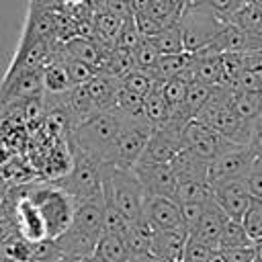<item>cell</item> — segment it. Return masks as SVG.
Instances as JSON below:
<instances>
[{"instance_id":"1","label":"cell","mask_w":262,"mask_h":262,"mask_svg":"<svg viewBox=\"0 0 262 262\" xmlns=\"http://www.w3.org/2000/svg\"><path fill=\"white\" fill-rule=\"evenodd\" d=\"M131 117L123 115L119 108L98 111L70 131L68 145L72 154L84 156L98 166H108L113 158L115 143L123 133Z\"/></svg>"},{"instance_id":"2","label":"cell","mask_w":262,"mask_h":262,"mask_svg":"<svg viewBox=\"0 0 262 262\" xmlns=\"http://www.w3.org/2000/svg\"><path fill=\"white\" fill-rule=\"evenodd\" d=\"M104 205L117 209L127 221H135L143 215L145 192L133 170L119 166H100Z\"/></svg>"},{"instance_id":"3","label":"cell","mask_w":262,"mask_h":262,"mask_svg":"<svg viewBox=\"0 0 262 262\" xmlns=\"http://www.w3.org/2000/svg\"><path fill=\"white\" fill-rule=\"evenodd\" d=\"M27 196L35 205V209L41 215L43 227H45V237L47 239H57L72 223L74 211H76V201L55 182L51 184H37L31 190H27Z\"/></svg>"},{"instance_id":"4","label":"cell","mask_w":262,"mask_h":262,"mask_svg":"<svg viewBox=\"0 0 262 262\" xmlns=\"http://www.w3.org/2000/svg\"><path fill=\"white\" fill-rule=\"evenodd\" d=\"M227 20L219 18L213 10H209L205 4L196 2V0H188L182 14H180V31H182V43H184V51L188 53H196L199 49L207 47L213 37L221 31V27Z\"/></svg>"},{"instance_id":"5","label":"cell","mask_w":262,"mask_h":262,"mask_svg":"<svg viewBox=\"0 0 262 262\" xmlns=\"http://www.w3.org/2000/svg\"><path fill=\"white\" fill-rule=\"evenodd\" d=\"M57 186H61L76 203L90 201L96 196H102V176L100 166L84 156L72 154V168L61 178L53 180Z\"/></svg>"},{"instance_id":"6","label":"cell","mask_w":262,"mask_h":262,"mask_svg":"<svg viewBox=\"0 0 262 262\" xmlns=\"http://www.w3.org/2000/svg\"><path fill=\"white\" fill-rule=\"evenodd\" d=\"M151 131H154V127L147 123V119H129L123 133L119 135V139L115 143L111 166L133 170L145 149V143H147Z\"/></svg>"},{"instance_id":"7","label":"cell","mask_w":262,"mask_h":262,"mask_svg":"<svg viewBox=\"0 0 262 262\" xmlns=\"http://www.w3.org/2000/svg\"><path fill=\"white\" fill-rule=\"evenodd\" d=\"M182 143H184L186 149H190L199 158L207 160L209 164L217 156H221L225 149L235 145L225 135H221L219 131H215L213 127H209L207 123H203L199 119H192V121H188L184 125V129H182Z\"/></svg>"},{"instance_id":"8","label":"cell","mask_w":262,"mask_h":262,"mask_svg":"<svg viewBox=\"0 0 262 262\" xmlns=\"http://www.w3.org/2000/svg\"><path fill=\"white\" fill-rule=\"evenodd\" d=\"M184 147L182 143V129L166 123L162 127H156L145 143V149L135 166H149V164H170L176 154Z\"/></svg>"},{"instance_id":"9","label":"cell","mask_w":262,"mask_h":262,"mask_svg":"<svg viewBox=\"0 0 262 262\" xmlns=\"http://www.w3.org/2000/svg\"><path fill=\"white\" fill-rule=\"evenodd\" d=\"M211 186H213V201L223 209V213L233 221H242V217L246 215L252 203V194L248 190L246 180L225 178V180L211 182Z\"/></svg>"},{"instance_id":"10","label":"cell","mask_w":262,"mask_h":262,"mask_svg":"<svg viewBox=\"0 0 262 262\" xmlns=\"http://www.w3.org/2000/svg\"><path fill=\"white\" fill-rule=\"evenodd\" d=\"M43 96V70L4 76L0 84V111L29 98Z\"/></svg>"},{"instance_id":"11","label":"cell","mask_w":262,"mask_h":262,"mask_svg":"<svg viewBox=\"0 0 262 262\" xmlns=\"http://www.w3.org/2000/svg\"><path fill=\"white\" fill-rule=\"evenodd\" d=\"M252 162L254 156L250 147L235 143L209 164V182H217L225 178H244Z\"/></svg>"},{"instance_id":"12","label":"cell","mask_w":262,"mask_h":262,"mask_svg":"<svg viewBox=\"0 0 262 262\" xmlns=\"http://www.w3.org/2000/svg\"><path fill=\"white\" fill-rule=\"evenodd\" d=\"M133 172L137 174L145 196H176V176L172 164H149V166H135Z\"/></svg>"},{"instance_id":"13","label":"cell","mask_w":262,"mask_h":262,"mask_svg":"<svg viewBox=\"0 0 262 262\" xmlns=\"http://www.w3.org/2000/svg\"><path fill=\"white\" fill-rule=\"evenodd\" d=\"M61 49H63L66 55L92 66L96 72H102V68H104V63H106V59H108V55L113 51V49L100 45L98 41L86 39V37H80V35L70 37L68 41H63L61 43Z\"/></svg>"},{"instance_id":"14","label":"cell","mask_w":262,"mask_h":262,"mask_svg":"<svg viewBox=\"0 0 262 262\" xmlns=\"http://www.w3.org/2000/svg\"><path fill=\"white\" fill-rule=\"evenodd\" d=\"M143 215L154 223L156 229H178V227H182L180 205L170 196H149V199H145Z\"/></svg>"},{"instance_id":"15","label":"cell","mask_w":262,"mask_h":262,"mask_svg":"<svg viewBox=\"0 0 262 262\" xmlns=\"http://www.w3.org/2000/svg\"><path fill=\"white\" fill-rule=\"evenodd\" d=\"M186 239H188V231L184 227L158 229L151 242V254H158L170 262H182Z\"/></svg>"},{"instance_id":"16","label":"cell","mask_w":262,"mask_h":262,"mask_svg":"<svg viewBox=\"0 0 262 262\" xmlns=\"http://www.w3.org/2000/svg\"><path fill=\"white\" fill-rule=\"evenodd\" d=\"M227 221H229V217H227V215L223 213V209L211 199V201L207 203V209H205L201 221L196 223V227H194L188 235H192V237H196V239H203V242H207V244H211V246L215 248V244H217V239H219L223 227L227 225Z\"/></svg>"},{"instance_id":"17","label":"cell","mask_w":262,"mask_h":262,"mask_svg":"<svg viewBox=\"0 0 262 262\" xmlns=\"http://www.w3.org/2000/svg\"><path fill=\"white\" fill-rule=\"evenodd\" d=\"M170 164H172L178 184L192 182V180H209V162L199 158L196 154H192L186 147H182Z\"/></svg>"},{"instance_id":"18","label":"cell","mask_w":262,"mask_h":262,"mask_svg":"<svg viewBox=\"0 0 262 262\" xmlns=\"http://www.w3.org/2000/svg\"><path fill=\"white\" fill-rule=\"evenodd\" d=\"M96 111H111L115 108L117 104V94H119V88H121V82L108 74H102L98 72L90 82L84 84Z\"/></svg>"},{"instance_id":"19","label":"cell","mask_w":262,"mask_h":262,"mask_svg":"<svg viewBox=\"0 0 262 262\" xmlns=\"http://www.w3.org/2000/svg\"><path fill=\"white\" fill-rule=\"evenodd\" d=\"M72 88L74 86L70 82L68 70H66V66H63V61L59 57V47H55L53 57L43 68V94H47V96H61V94L70 92Z\"/></svg>"},{"instance_id":"20","label":"cell","mask_w":262,"mask_h":262,"mask_svg":"<svg viewBox=\"0 0 262 262\" xmlns=\"http://www.w3.org/2000/svg\"><path fill=\"white\" fill-rule=\"evenodd\" d=\"M94 254H98L104 262H135L129 248H127L125 235L111 233V231H104L100 235Z\"/></svg>"},{"instance_id":"21","label":"cell","mask_w":262,"mask_h":262,"mask_svg":"<svg viewBox=\"0 0 262 262\" xmlns=\"http://www.w3.org/2000/svg\"><path fill=\"white\" fill-rule=\"evenodd\" d=\"M231 106L244 123H254L256 119L262 117V90H258V92L233 90Z\"/></svg>"},{"instance_id":"22","label":"cell","mask_w":262,"mask_h":262,"mask_svg":"<svg viewBox=\"0 0 262 262\" xmlns=\"http://www.w3.org/2000/svg\"><path fill=\"white\" fill-rule=\"evenodd\" d=\"M194 82H205L211 86H221V55H196L190 61Z\"/></svg>"},{"instance_id":"23","label":"cell","mask_w":262,"mask_h":262,"mask_svg":"<svg viewBox=\"0 0 262 262\" xmlns=\"http://www.w3.org/2000/svg\"><path fill=\"white\" fill-rule=\"evenodd\" d=\"M170 115H172V108L166 102V98L162 94V84H160L151 94H147L143 98V117L156 129V127L166 125L170 121Z\"/></svg>"},{"instance_id":"24","label":"cell","mask_w":262,"mask_h":262,"mask_svg":"<svg viewBox=\"0 0 262 262\" xmlns=\"http://www.w3.org/2000/svg\"><path fill=\"white\" fill-rule=\"evenodd\" d=\"M190 61H192V53H188V51L172 53V55H162L151 74L156 76V80H158L160 84H164V82L176 78L182 70H186V66H188Z\"/></svg>"},{"instance_id":"25","label":"cell","mask_w":262,"mask_h":262,"mask_svg":"<svg viewBox=\"0 0 262 262\" xmlns=\"http://www.w3.org/2000/svg\"><path fill=\"white\" fill-rule=\"evenodd\" d=\"M252 244H254V242L250 239V235H248L244 223H242V221H233V219H229L227 225L223 227V231H221L217 244H215V250H217V254H219V252H223V250L246 248V246H252Z\"/></svg>"},{"instance_id":"26","label":"cell","mask_w":262,"mask_h":262,"mask_svg":"<svg viewBox=\"0 0 262 262\" xmlns=\"http://www.w3.org/2000/svg\"><path fill=\"white\" fill-rule=\"evenodd\" d=\"M158 86H160V82L156 80V76L151 72H145V70H133L125 78H121V88L133 92V94H137L141 98L151 94Z\"/></svg>"},{"instance_id":"27","label":"cell","mask_w":262,"mask_h":262,"mask_svg":"<svg viewBox=\"0 0 262 262\" xmlns=\"http://www.w3.org/2000/svg\"><path fill=\"white\" fill-rule=\"evenodd\" d=\"M151 41H154V45L158 47V51L162 55H172V53H182L184 51L182 31H180V25L178 23L164 27Z\"/></svg>"},{"instance_id":"28","label":"cell","mask_w":262,"mask_h":262,"mask_svg":"<svg viewBox=\"0 0 262 262\" xmlns=\"http://www.w3.org/2000/svg\"><path fill=\"white\" fill-rule=\"evenodd\" d=\"M229 23L237 25L246 33H256L262 27V8L252 0H246L229 18Z\"/></svg>"},{"instance_id":"29","label":"cell","mask_w":262,"mask_h":262,"mask_svg":"<svg viewBox=\"0 0 262 262\" xmlns=\"http://www.w3.org/2000/svg\"><path fill=\"white\" fill-rule=\"evenodd\" d=\"M59 57H61V61H63V66H66V70H68V76H70L72 86H84L86 82H90V80L98 74L92 66H88V63H84V61H80V59H74V57L66 55L63 49H61V45H59Z\"/></svg>"},{"instance_id":"30","label":"cell","mask_w":262,"mask_h":262,"mask_svg":"<svg viewBox=\"0 0 262 262\" xmlns=\"http://www.w3.org/2000/svg\"><path fill=\"white\" fill-rule=\"evenodd\" d=\"M213 199V186L209 180H192V182H182L176 188V203L184 201H209Z\"/></svg>"},{"instance_id":"31","label":"cell","mask_w":262,"mask_h":262,"mask_svg":"<svg viewBox=\"0 0 262 262\" xmlns=\"http://www.w3.org/2000/svg\"><path fill=\"white\" fill-rule=\"evenodd\" d=\"M162 53L158 51V47L154 45L151 39H141L139 45L133 49V59H135V68L137 70H145V72H154V68L158 66Z\"/></svg>"},{"instance_id":"32","label":"cell","mask_w":262,"mask_h":262,"mask_svg":"<svg viewBox=\"0 0 262 262\" xmlns=\"http://www.w3.org/2000/svg\"><path fill=\"white\" fill-rule=\"evenodd\" d=\"M215 256H217V250H215L211 244L188 235L186 246H184L182 262H209V260H213Z\"/></svg>"},{"instance_id":"33","label":"cell","mask_w":262,"mask_h":262,"mask_svg":"<svg viewBox=\"0 0 262 262\" xmlns=\"http://www.w3.org/2000/svg\"><path fill=\"white\" fill-rule=\"evenodd\" d=\"M242 223L254 244L262 239V201L260 199L252 196V203H250L246 215L242 217Z\"/></svg>"},{"instance_id":"34","label":"cell","mask_w":262,"mask_h":262,"mask_svg":"<svg viewBox=\"0 0 262 262\" xmlns=\"http://www.w3.org/2000/svg\"><path fill=\"white\" fill-rule=\"evenodd\" d=\"M188 86H190V82L184 80L182 76H176V78H172V80H168V82L162 84V94H164V98H166V102L170 104L172 111H176V108L182 106Z\"/></svg>"},{"instance_id":"35","label":"cell","mask_w":262,"mask_h":262,"mask_svg":"<svg viewBox=\"0 0 262 262\" xmlns=\"http://www.w3.org/2000/svg\"><path fill=\"white\" fill-rule=\"evenodd\" d=\"M115 108H119L123 115H127L131 119H145L143 117V98L125 90V88H119Z\"/></svg>"},{"instance_id":"36","label":"cell","mask_w":262,"mask_h":262,"mask_svg":"<svg viewBox=\"0 0 262 262\" xmlns=\"http://www.w3.org/2000/svg\"><path fill=\"white\" fill-rule=\"evenodd\" d=\"M211 201V199H209ZM209 201H184V203H178L180 205V219H182V227L190 233L196 223L201 221L205 209H207V203Z\"/></svg>"},{"instance_id":"37","label":"cell","mask_w":262,"mask_h":262,"mask_svg":"<svg viewBox=\"0 0 262 262\" xmlns=\"http://www.w3.org/2000/svg\"><path fill=\"white\" fill-rule=\"evenodd\" d=\"M244 180L248 184L250 194L254 199H260L262 201V158H254V162L250 164Z\"/></svg>"},{"instance_id":"38","label":"cell","mask_w":262,"mask_h":262,"mask_svg":"<svg viewBox=\"0 0 262 262\" xmlns=\"http://www.w3.org/2000/svg\"><path fill=\"white\" fill-rule=\"evenodd\" d=\"M139 41H141V35H139V31H137V27H135V20L129 18V20L123 23V29H121V35H119L115 47L133 51V49L139 45Z\"/></svg>"},{"instance_id":"39","label":"cell","mask_w":262,"mask_h":262,"mask_svg":"<svg viewBox=\"0 0 262 262\" xmlns=\"http://www.w3.org/2000/svg\"><path fill=\"white\" fill-rule=\"evenodd\" d=\"M223 262H254V258L258 256V248L256 244L246 246V248H231V250H223L219 252Z\"/></svg>"},{"instance_id":"40","label":"cell","mask_w":262,"mask_h":262,"mask_svg":"<svg viewBox=\"0 0 262 262\" xmlns=\"http://www.w3.org/2000/svg\"><path fill=\"white\" fill-rule=\"evenodd\" d=\"M133 20H135V27L141 35V39H154L164 27L160 23H156L147 12H141V14H133Z\"/></svg>"},{"instance_id":"41","label":"cell","mask_w":262,"mask_h":262,"mask_svg":"<svg viewBox=\"0 0 262 262\" xmlns=\"http://www.w3.org/2000/svg\"><path fill=\"white\" fill-rule=\"evenodd\" d=\"M196 2H201V4H205L209 10H213L219 18H223V20H227L229 23V18H231V14L235 12V0H196Z\"/></svg>"},{"instance_id":"42","label":"cell","mask_w":262,"mask_h":262,"mask_svg":"<svg viewBox=\"0 0 262 262\" xmlns=\"http://www.w3.org/2000/svg\"><path fill=\"white\" fill-rule=\"evenodd\" d=\"M102 8L108 10L111 14H115L121 20L133 18V8H131V2L129 0H104Z\"/></svg>"},{"instance_id":"43","label":"cell","mask_w":262,"mask_h":262,"mask_svg":"<svg viewBox=\"0 0 262 262\" xmlns=\"http://www.w3.org/2000/svg\"><path fill=\"white\" fill-rule=\"evenodd\" d=\"M248 147L252 151L254 158H262V117L254 121L252 131H250V139H248Z\"/></svg>"},{"instance_id":"44","label":"cell","mask_w":262,"mask_h":262,"mask_svg":"<svg viewBox=\"0 0 262 262\" xmlns=\"http://www.w3.org/2000/svg\"><path fill=\"white\" fill-rule=\"evenodd\" d=\"M244 68L262 78V49L244 51Z\"/></svg>"},{"instance_id":"45","label":"cell","mask_w":262,"mask_h":262,"mask_svg":"<svg viewBox=\"0 0 262 262\" xmlns=\"http://www.w3.org/2000/svg\"><path fill=\"white\" fill-rule=\"evenodd\" d=\"M63 8H78V6H86L90 0H57Z\"/></svg>"},{"instance_id":"46","label":"cell","mask_w":262,"mask_h":262,"mask_svg":"<svg viewBox=\"0 0 262 262\" xmlns=\"http://www.w3.org/2000/svg\"><path fill=\"white\" fill-rule=\"evenodd\" d=\"M141 262H170V260H166V258H162V256H158V254H151V252H149Z\"/></svg>"},{"instance_id":"47","label":"cell","mask_w":262,"mask_h":262,"mask_svg":"<svg viewBox=\"0 0 262 262\" xmlns=\"http://www.w3.org/2000/svg\"><path fill=\"white\" fill-rule=\"evenodd\" d=\"M256 248H258V254L262 256V239H260V242H256Z\"/></svg>"},{"instance_id":"48","label":"cell","mask_w":262,"mask_h":262,"mask_svg":"<svg viewBox=\"0 0 262 262\" xmlns=\"http://www.w3.org/2000/svg\"><path fill=\"white\" fill-rule=\"evenodd\" d=\"M209 262H223V260H221V256H219V254H217V256H215V258H213V260H209Z\"/></svg>"},{"instance_id":"49","label":"cell","mask_w":262,"mask_h":262,"mask_svg":"<svg viewBox=\"0 0 262 262\" xmlns=\"http://www.w3.org/2000/svg\"><path fill=\"white\" fill-rule=\"evenodd\" d=\"M254 262H262V256H260V254H258V256H256V258H254Z\"/></svg>"},{"instance_id":"50","label":"cell","mask_w":262,"mask_h":262,"mask_svg":"<svg viewBox=\"0 0 262 262\" xmlns=\"http://www.w3.org/2000/svg\"><path fill=\"white\" fill-rule=\"evenodd\" d=\"M2 219H6V215H2V213H0V221H2Z\"/></svg>"},{"instance_id":"51","label":"cell","mask_w":262,"mask_h":262,"mask_svg":"<svg viewBox=\"0 0 262 262\" xmlns=\"http://www.w3.org/2000/svg\"><path fill=\"white\" fill-rule=\"evenodd\" d=\"M57 262H66V260H63V258H61V260H57Z\"/></svg>"},{"instance_id":"52","label":"cell","mask_w":262,"mask_h":262,"mask_svg":"<svg viewBox=\"0 0 262 262\" xmlns=\"http://www.w3.org/2000/svg\"><path fill=\"white\" fill-rule=\"evenodd\" d=\"M178 2H188V0H178Z\"/></svg>"},{"instance_id":"53","label":"cell","mask_w":262,"mask_h":262,"mask_svg":"<svg viewBox=\"0 0 262 262\" xmlns=\"http://www.w3.org/2000/svg\"><path fill=\"white\" fill-rule=\"evenodd\" d=\"M0 205H2V196H0Z\"/></svg>"},{"instance_id":"54","label":"cell","mask_w":262,"mask_h":262,"mask_svg":"<svg viewBox=\"0 0 262 262\" xmlns=\"http://www.w3.org/2000/svg\"><path fill=\"white\" fill-rule=\"evenodd\" d=\"M129 2H131V0H129Z\"/></svg>"}]
</instances>
